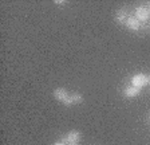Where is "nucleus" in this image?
<instances>
[{
    "instance_id": "nucleus-1",
    "label": "nucleus",
    "mask_w": 150,
    "mask_h": 145,
    "mask_svg": "<svg viewBox=\"0 0 150 145\" xmlns=\"http://www.w3.org/2000/svg\"><path fill=\"white\" fill-rule=\"evenodd\" d=\"M82 139V134L79 130H70V132L66 133V136L62 139V142H64L66 145L69 144H79Z\"/></svg>"
},
{
    "instance_id": "nucleus-2",
    "label": "nucleus",
    "mask_w": 150,
    "mask_h": 145,
    "mask_svg": "<svg viewBox=\"0 0 150 145\" xmlns=\"http://www.w3.org/2000/svg\"><path fill=\"white\" fill-rule=\"evenodd\" d=\"M147 85V75L142 74V72H138L135 75H133L131 78V86H135L138 89H142L144 86Z\"/></svg>"
},
{
    "instance_id": "nucleus-3",
    "label": "nucleus",
    "mask_w": 150,
    "mask_h": 145,
    "mask_svg": "<svg viewBox=\"0 0 150 145\" xmlns=\"http://www.w3.org/2000/svg\"><path fill=\"white\" fill-rule=\"evenodd\" d=\"M82 102H83V95H82L81 93L75 92V93H72V94H70V97L63 102V105H66V106H72V105H79V104H82Z\"/></svg>"
},
{
    "instance_id": "nucleus-4",
    "label": "nucleus",
    "mask_w": 150,
    "mask_h": 145,
    "mask_svg": "<svg viewBox=\"0 0 150 145\" xmlns=\"http://www.w3.org/2000/svg\"><path fill=\"white\" fill-rule=\"evenodd\" d=\"M134 18H137L139 22H146L150 18V12L146 7H137L134 11Z\"/></svg>"
},
{
    "instance_id": "nucleus-5",
    "label": "nucleus",
    "mask_w": 150,
    "mask_h": 145,
    "mask_svg": "<svg viewBox=\"0 0 150 145\" xmlns=\"http://www.w3.org/2000/svg\"><path fill=\"white\" fill-rule=\"evenodd\" d=\"M70 97V93L67 92V89L64 87H58L54 90V98H55L56 101H59V102H64L67 98Z\"/></svg>"
},
{
    "instance_id": "nucleus-6",
    "label": "nucleus",
    "mask_w": 150,
    "mask_h": 145,
    "mask_svg": "<svg viewBox=\"0 0 150 145\" xmlns=\"http://www.w3.org/2000/svg\"><path fill=\"white\" fill-rule=\"evenodd\" d=\"M126 27H127L129 30L137 31V30H139V27H141V22L137 19V18H134V16H129V19L126 20Z\"/></svg>"
},
{
    "instance_id": "nucleus-7",
    "label": "nucleus",
    "mask_w": 150,
    "mask_h": 145,
    "mask_svg": "<svg viewBox=\"0 0 150 145\" xmlns=\"http://www.w3.org/2000/svg\"><path fill=\"white\" fill-rule=\"evenodd\" d=\"M123 94L127 98H135L141 94V89L135 87V86H127V87L123 90Z\"/></svg>"
},
{
    "instance_id": "nucleus-8",
    "label": "nucleus",
    "mask_w": 150,
    "mask_h": 145,
    "mask_svg": "<svg viewBox=\"0 0 150 145\" xmlns=\"http://www.w3.org/2000/svg\"><path fill=\"white\" fill-rule=\"evenodd\" d=\"M129 12L125 10V8H121V10L117 12V15H115V20L118 23H121V24H126V20L129 19Z\"/></svg>"
},
{
    "instance_id": "nucleus-9",
    "label": "nucleus",
    "mask_w": 150,
    "mask_h": 145,
    "mask_svg": "<svg viewBox=\"0 0 150 145\" xmlns=\"http://www.w3.org/2000/svg\"><path fill=\"white\" fill-rule=\"evenodd\" d=\"M66 1H63V0H55V4H64Z\"/></svg>"
},
{
    "instance_id": "nucleus-10",
    "label": "nucleus",
    "mask_w": 150,
    "mask_h": 145,
    "mask_svg": "<svg viewBox=\"0 0 150 145\" xmlns=\"http://www.w3.org/2000/svg\"><path fill=\"white\" fill-rule=\"evenodd\" d=\"M54 145H66V144H64V142H62V141H60V142H55V144H54Z\"/></svg>"
},
{
    "instance_id": "nucleus-11",
    "label": "nucleus",
    "mask_w": 150,
    "mask_h": 145,
    "mask_svg": "<svg viewBox=\"0 0 150 145\" xmlns=\"http://www.w3.org/2000/svg\"><path fill=\"white\" fill-rule=\"evenodd\" d=\"M147 83H150V75H147Z\"/></svg>"
},
{
    "instance_id": "nucleus-12",
    "label": "nucleus",
    "mask_w": 150,
    "mask_h": 145,
    "mask_svg": "<svg viewBox=\"0 0 150 145\" xmlns=\"http://www.w3.org/2000/svg\"><path fill=\"white\" fill-rule=\"evenodd\" d=\"M69 145H79V144H69Z\"/></svg>"
},
{
    "instance_id": "nucleus-13",
    "label": "nucleus",
    "mask_w": 150,
    "mask_h": 145,
    "mask_svg": "<svg viewBox=\"0 0 150 145\" xmlns=\"http://www.w3.org/2000/svg\"><path fill=\"white\" fill-rule=\"evenodd\" d=\"M149 122H150V118H149Z\"/></svg>"
},
{
    "instance_id": "nucleus-14",
    "label": "nucleus",
    "mask_w": 150,
    "mask_h": 145,
    "mask_svg": "<svg viewBox=\"0 0 150 145\" xmlns=\"http://www.w3.org/2000/svg\"><path fill=\"white\" fill-rule=\"evenodd\" d=\"M149 12H150V8H149Z\"/></svg>"
}]
</instances>
